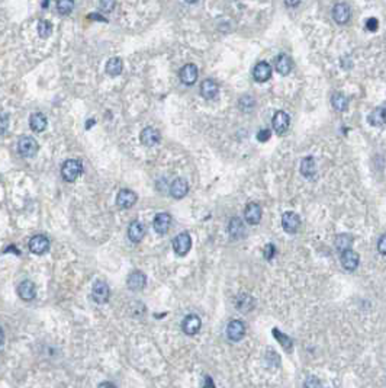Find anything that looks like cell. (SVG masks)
Here are the masks:
<instances>
[{
  "instance_id": "1",
  "label": "cell",
  "mask_w": 386,
  "mask_h": 388,
  "mask_svg": "<svg viewBox=\"0 0 386 388\" xmlns=\"http://www.w3.org/2000/svg\"><path fill=\"white\" fill-rule=\"evenodd\" d=\"M83 172L82 163L76 159H69L63 163L61 166V176L63 179L67 180V182H74L77 179Z\"/></svg>"
},
{
  "instance_id": "2",
  "label": "cell",
  "mask_w": 386,
  "mask_h": 388,
  "mask_svg": "<svg viewBox=\"0 0 386 388\" xmlns=\"http://www.w3.org/2000/svg\"><path fill=\"white\" fill-rule=\"evenodd\" d=\"M38 150H40V146H38L37 140L29 137V136H25L18 141V153L22 157H34V156H37Z\"/></svg>"
},
{
  "instance_id": "3",
  "label": "cell",
  "mask_w": 386,
  "mask_h": 388,
  "mask_svg": "<svg viewBox=\"0 0 386 388\" xmlns=\"http://www.w3.org/2000/svg\"><path fill=\"white\" fill-rule=\"evenodd\" d=\"M192 247V237L187 231H183L177 236L174 237L173 240V249L179 254V256H184L189 253V250Z\"/></svg>"
},
{
  "instance_id": "4",
  "label": "cell",
  "mask_w": 386,
  "mask_h": 388,
  "mask_svg": "<svg viewBox=\"0 0 386 388\" xmlns=\"http://www.w3.org/2000/svg\"><path fill=\"white\" fill-rule=\"evenodd\" d=\"M109 295L110 290L106 282H103V281H96V282L93 284L92 297H93V300L96 301L97 304H105V303H108V301H109Z\"/></svg>"
},
{
  "instance_id": "5",
  "label": "cell",
  "mask_w": 386,
  "mask_h": 388,
  "mask_svg": "<svg viewBox=\"0 0 386 388\" xmlns=\"http://www.w3.org/2000/svg\"><path fill=\"white\" fill-rule=\"evenodd\" d=\"M137 201V194H135L134 191H131V189H121V191L118 192V195H116V204H118V207H121V208L124 209L132 208Z\"/></svg>"
},
{
  "instance_id": "6",
  "label": "cell",
  "mask_w": 386,
  "mask_h": 388,
  "mask_svg": "<svg viewBox=\"0 0 386 388\" xmlns=\"http://www.w3.org/2000/svg\"><path fill=\"white\" fill-rule=\"evenodd\" d=\"M227 336L233 342H240L246 336V326L240 320H233L227 326Z\"/></svg>"
},
{
  "instance_id": "7",
  "label": "cell",
  "mask_w": 386,
  "mask_h": 388,
  "mask_svg": "<svg viewBox=\"0 0 386 388\" xmlns=\"http://www.w3.org/2000/svg\"><path fill=\"white\" fill-rule=\"evenodd\" d=\"M29 250L34 254H44L45 251H48L50 249V240L48 237L42 236V234H37L29 240Z\"/></svg>"
},
{
  "instance_id": "8",
  "label": "cell",
  "mask_w": 386,
  "mask_h": 388,
  "mask_svg": "<svg viewBox=\"0 0 386 388\" xmlns=\"http://www.w3.org/2000/svg\"><path fill=\"white\" fill-rule=\"evenodd\" d=\"M139 140L141 143L145 146V147H152V146H157L161 140V136H160V131L152 128V126H147L141 131L139 134Z\"/></svg>"
},
{
  "instance_id": "9",
  "label": "cell",
  "mask_w": 386,
  "mask_h": 388,
  "mask_svg": "<svg viewBox=\"0 0 386 388\" xmlns=\"http://www.w3.org/2000/svg\"><path fill=\"white\" fill-rule=\"evenodd\" d=\"M198 74H199L198 67H196L195 64H192V63H189V64L183 66L181 70H180V82L183 84H186V86H192V84L196 83V80H198Z\"/></svg>"
},
{
  "instance_id": "10",
  "label": "cell",
  "mask_w": 386,
  "mask_h": 388,
  "mask_svg": "<svg viewBox=\"0 0 386 388\" xmlns=\"http://www.w3.org/2000/svg\"><path fill=\"white\" fill-rule=\"evenodd\" d=\"M350 16H351V9L347 3H337L332 8V18L340 25L347 24L350 21Z\"/></svg>"
},
{
  "instance_id": "11",
  "label": "cell",
  "mask_w": 386,
  "mask_h": 388,
  "mask_svg": "<svg viewBox=\"0 0 386 388\" xmlns=\"http://www.w3.org/2000/svg\"><path fill=\"white\" fill-rule=\"evenodd\" d=\"M201 327H202V320H201L199 316H196V314H189V316H186L184 320H183V323H181L183 332L186 333V334H189V336L196 334V333L201 330Z\"/></svg>"
},
{
  "instance_id": "12",
  "label": "cell",
  "mask_w": 386,
  "mask_h": 388,
  "mask_svg": "<svg viewBox=\"0 0 386 388\" xmlns=\"http://www.w3.org/2000/svg\"><path fill=\"white\" fill-rule=\"evenodd\" d=\"M299 225H301V220H299L298 214L290 212V211L283 214V217H282V227H283V230L286 233H290V234L296 233Z\"/></svg>"
},
{
  "instance_id": "13",
  "label": "cell",
  "mask_w": 386,
  "mask_h": 388,
  "mask_svg": "<svg viewBox=\"0 0 386 388\" xmlns=\"http://www.w3.org/2000/svg\"><path fill=\"white\" fill-rule=\"evenodd\" d=\"M170 225H171V215L167 214V212H160L154 217V221H152V227L155 230V233L158 234H165L168 230H170Z\"/></svg>"
},
{
  "instance_id": "14",
  "label": "cell",
  "mask_w": 386,
  "mask_h": 388,
  "mask_svg": "<svg viewBox=\"0 0 386 388\" xmlns=\"http://www.w3.org/2000/svg\"><path fill=\"white\" fill-rule=\"evenodd\" d=\"M145 284H147V277L141 271H134L126 279V287L131 291H141L145 287Z\"/></svg>"
},
{
  "instance_id": "15",
  "label": "cell",
  "mask_w": 386,
  "mask_h": 388,
  "mask_svg": "<svg viewBox=\"0 0 386 388\" xmlns=\"http://www.w3.org/2000/svg\"><path fill=\"white\" fill-rule=\"evenodd\" d=\"M358 262H360V257H358V254L354 250L348 249L341 251V265H343V268H344L345 271H348V272L356 271Z\"/></svg>"
},
{
  "instance_id": "16",
  "label": "cell",
  "mask_w": 386,
  "mask_h": 388,
  "mask_svg": "<svg viewBox=\"0 0 386 388\" xmlns=\"http://www.w3.org/2000/svg\"><path fill=\"white\" fill-rule=\"evenodd\" d=\"M272 124H273V128H275V131L277 134H285L290 125L289 115L286 112L277 111L275 113V116H273Z\"/></svg>"
},
{
  "instance_id": "17",
  "label": "cell",
  "mask_w": 386,
  "mask_h": 388,
  "mask_svg": "<svg viewBox=\"0 0 386 388\" xmlns=\"http://www.w3.org/2000/svg\"><path fill=\"white\" fill-rule=\"evenodd\" d=\"M270 76H272V67H270L269 63L260 61V63L256 64V67L253 70V77H254L256 82L264 83L270 79Z\"/></svg>"
},
{
  "instance_id": "18",
  "label": "cell",
  "mask_w": 386,
  "mask_h": 388,
  "mask_svg": "<svg viewBox=\"0 0 386 388\" xmlns=\"http://www.w3.org/2000/svg\"><path fill=\"white\" fill-rule=\"evenodd\" d=\"M244 217H246V221L251 225L259 224L262 220V207L256 202H250L244 209Z\"/></svg>"
},
{
  "instance_id": "19",
  "label": "cell",
  "mask_w": 386,
  "mask_h": 388,
  "mask_svg": "<svg viewBox=\"0 0 386 388\" xmlns=\"http://www.w3.org/2000/svg\"><path fill=\"white\" fill-rule=\"evenodd\" d=\"M189 192V183L186 182V179L183 178H177L173 180L171 186H170V195L176 199H181L184 198L186 194Z\"/></svg>"
},
{
  "instance_id": "20",
  "label": "cell",
  "mask_w": 386,
  "mask_h": 388,
  "mask_svg": "<svg viewBox=\"0 0 386 388\" xmlns=\"http://www.w3.org/2000/svg\"><path fill=\"white\" fill-rule=\"evenodd\" d=\"M18 295L24 300V301H31L35 298L37 290H35V284L32 281H24L18 285Z\"/></svg>"
},
{
  "instance_id": "21",
  "label": "cell",
  "mask_w": 386,
  "mask_h": 388,
  "mask_svg": "<svg viewBox=\"0 0 386 388\" xmlns=\"http://www.w3.org/2000/svg\"><path fill=\"white\" fill-rule=\"evenodd\" d=\"M218 93H220V87H218L217 82H214L211 79H207V80H204L201 83V95H202V97L211 100V99H215V97L218 96Z\"/></svg>"
},
{
  "instance_id": "22",
  "label": "cell",
  "mask_w": 386,
  "mask_h": 388,
  "mask_svg": "<svg viewBox=\"0 0 386 388\" xmlns=\"http://www.w3.org/2000/svg\"><path fill=\"white\" fill-rule=\"evenodd\" d=\"M228 231H230V236L233 238H237V240L244 238L246 237V225H244L243 220H240L238 217L231 218V221L228 224Z\"/></svg>"
},
{
  "instance_id": "23",
  "label": "cell",
  "mask_w": 386,
  "mask_h": 388,
  "mask_svg": "<svg viewBox=\"0 0 386 388\" xmlns=\"http://www.w3.org/2000/svg\"><path fill=\"white\" fill-rule=\"evenodd\" d=\"M301 173L306 179H314L315 175H317V163H315V159L312 156H308L305 157L301 163Z\"/></svg>"
},
{
  "instance_id": "24",
  "label": "cell",
  "mask_w": 386,
  "mask_h": 388,
  "mask_svg": "<svg viewBox=\"0 0 386 388\" xmlns=\"http://www.w3.org/2000/svg\"><path fill=\"white\" fill-rule=\"evenodd\" d=\"M145 236V227L139 221H132L128 227V238L132 243H138Z\"/></svg>"
},
{
  "instance_id": "25",
  "label": "cell",
  "mask_w": 386,
  "mask_h": 388,
  "mask_svg": "<svg viewBox=\"0 0 386 388\" xmlns=\"http://www.w3.org/2000/svg\"><path fill=\"white\" fill-rule=\"evenodd\" d=\"M29 126L34 133H42L45 131L47 128V116L41 113V112H37V113H32L31 118H29Z\"/></svg>"
},
{
  "instance_id": "26",
  "label": "cell",
  "mask_w": 386,
  "mask_h": 388,
  "mask_svg": "<svg viewBox=\"0 0 386 388\" xmlns=\"http://www.w3.org/2000/svg\"><path fill=\"white\" fill-rule=\"evenodd\" d=\"M292 67H293V63H292V58L286 54H280L276 60V70L279 74L282 76H288L290 71H292Z\"/></svg>"
},
{
  "instance_id": "27",
  "label": "cell",
  "mask_w": 386,
  "mask_h": 388,
  "mask_svg": "<svg viewBox=\"0 0 386 388\" xmlns=\"http://www.w3.org/2000/svg\"><path fill=\"white\" fill-rule=\"evenodd\" d=\"M122 70H124V63H122V60L119 57H112V58L108 60V63H106V73L109 76H112V77L119 76L122 73Z\"/></svg>"
},
{
  "instance_id": "28",
  "label": "cell",
  "mask_w": 386,
  "mask_h": 388,
  "mask_svg": "<svg viewBox=\"0 0 386 388\" xmlns=\"http://www.w3.org/2000/svg\"><path fill=\"white\" fill-rule=\"evenodd\" d=\"M331 103H332V108L338 112H344L348 108V99L343 93H338V92L332 95Z\"/></svg>"
},
{
  "instance_id": "29",
  "label": "cell",
  "mask_w": 386,
  "mask_h": 388,
  "mask_svg": "<svg viewBox=\"0 0 386 388\" xmlns=\"http://www.w3.org/2000/svg\"><path fill=\"white\" fill-rule=\"evenodd\" d=\"M351 244H353V237L348 234H340L335 238V247L338 251L351 249Z\"/></svg>"
},
{
  "instance_id": "30",
  "label": "cell",
  "mask_w": 386,
  "mask_h": 388,
  "mask_svg": "<svg viewBox=\"0 0 386 388\" xmlns=\"http://www.w3.org/2000/svg\"><path fill=\"white\" fill-rule=\"evenodd\" d=\"M57 11L61 15H70L74 9V0H57Z\"/></svg>"
},
{
  "instance_id": "31",
  "label": "cell",
  "mask_w": 386,
  "mask_h": 388,
  "mask_svg": "<svg viewBox=\"0 0 386 388\" xmlns=\"http://www.w3.org/2000/svg\"><path fill=\"white\" fill-rule=\"evenodd\" d=\"M51 34H53V25H51V22H50V21H45V19H41L40 24H38V35L41 37L42 40H45V38L51 37Z\"/></svg>"
},
{
  "instance_id": "32",
  "label": "cell",
  "mask_w": 386,
  "mask_h": 388,
  "mask_svg": "<svg viewBox=\"0 0 386 388\" xmlns=\"http://www.w3.org/2000/svg\"><path fill=\"white\" fill-rule=\"evenodd\" d=\"M367 121L372 125H385L383 124V113H382V108H376L374 111H372L367 116Z\"/></svg>"
},
{
  "instance_id": "33",
  "label": "cell",
  "mask_w": 386,
  "mask_h": 388,
  "mask_svg": "<svg viewBox=\"0 0 386 388\" xmlns=\"http://www.w3.org/2000/svg\"><path fill=\"white\" fill-rule=\"evenodd\" d=\"M273 334H275L276 337H277L279 343L285 347V349H288V350H289L290 347H292V340H290L289 337H288V336H285V334H280L277 329H275V330H273Z\"/></svg>"
},
{
  "instance_id": "34",
  "label": "cell",
  "mask_w": 386,
  "mask_h": 388,
  "mask_svg": "<svg viewBox=\"0 0 386 388\" xmlns=\"http://www.w3.org/2000/svg\"><path fill=\"white\" fill-rule=\"evenodd\" d=\"M99 9L103 14H110L115 9V0H100L99 2Z\"/></svg>"
},
{
  "instance_id": "35",
  "label": "cell",
  "mask_w": 386,
  "mask_h": 388,
  "mask_svg": "<svg viewBox=\"0 0 386 388\" xmlns=\"http://www.w3.org/2000/svg\"><path fill=\"white\" fill-rule=\"evenodd\" d=\"M8 125H9V115L0 112V136L8 130Z\"/></svg>"
},
{
  "instance_id": "36",
  "label": "cell",
  "mask_w": 386,
  "mask_h": 388,
  "mask_svg": "<svg viewBox=\"0 0 386 388\" xmlns=\"http://www.w3.org/2000/svg\"><path fill=\"white\" fill-rule=\"evenodd\" d=\"M377 28H379V22H377L376 18H369V19L366 21V29H367V31L374 32V31H377Z\"/></svg>"
},
{
  "instance_id": "37",
  "label": "cell",
  "mask_w": 386,
  "mask_h": 388,
  "mask_svg": "<svg viewBox=\"0 0 386 388\" xmlns=\"http://www.w3.org/2000/svg\"><path fill=\"white\" fill-rule=\"evenodd\" d=\"M275 246L273 244H267L266 247H264V256H266V259L267 261H270V259H273V256H275Z\"/></svg>"
},
{
  "instance_id": "38",
  "label": "cell",
  "mask_w": 386,
  "mask_h": 388,
  "mask_svg": "<svg viewBox=\"0 0 386 388\" xmlns=\"http://www.w3.org/2000/svg\"><path fill=\"white\" fill-rule=\"evenodd\" d=\"M377 250H379L380 254L386 256V234L379 238V241H377Z\"/></svg>"
},
{
  "instance_id": "39",
  "label": "cell",
  "mask_w": 386,
  "mask_h": 388,
  "mask_svg": "<svg viewBox=\"0 0 386 388\" xmlns=\"http://www.w3.org/2000/svg\"><path fill=\"white\" fill-rule=\"evenodd\" d=\"M269 139H270V131H269V130H262V131L257 134V140L262 141V143H266Z\"/></svg>"
},
{
  "instance_id": "40",
  "label": "cell",
  "mask_w": 386,
  "mask_h": 388,
  "mask_svg": "<svg viewBox=\"0 0 386 388\" xmlns=\"http://www.w3.org/2000/svg\"><path fill=\"white\" fill-rule=\"evenodd\" d=\"M285 3H286V6H289V8H295V6H298V5L301 3V0H285Z\"/></svg>"
},
{
  "instance_id": "41",
  "label": "cell",
  "mask_w": 386,
  "mask_h": 388,
  "mask_svg": "<svg viewBox=\"0 0 386 388\" xmlns=\"http://www.w3.org/2000/svg\"><path fill=\"white\" fill-rule=\"evenodd\" d=\"M3 340H5V333H3V329L0 327V346L3 345Z\"/></svg>"
},
{
  "instance_id": "42",
  "label": "cell",
  "mask_w": 386,
  "mask_h": 388,
  "mask_svg": "<svg viewBox=\"0 0 386 388\" xmlns=\"http://www.w3.org/2000/svg\"><path fill=\"white\" fill-rule=\"evenodd\" d=\"M100 387H115V384H112V382H102V384H99Z\"/></svg>"
},
{
  "instance_id": "43",
  "label": "cell",
  "mask_w": 386,
  "mask_h": 388,
  "mask_svg": "<svg viewBox=\"0 0 386 388\" xmlns=\"http://www.w3.org/2000/svg\"><path fill=\"white\" fill-rule=\"evenodd\" d=\"M305 385H319V382L318 381H308V382H305Z\"/></svg>"
},
{
  "instance_id": "44",
  "label": "cell",
  "mask_w": 386,
  "mask_h": 388,
  "mask_svg": "<svg viewBox=\"0 0 386 388\" xmlns=\"http://www.w3.org/2000/svg\"><path fill=\"white\" fill-rule=\"evenodd\" d=\"M382 113H383V124H386V106L382 108Z\"/></svg>"
},
{
  "instance_id": "45",
  "label": "cell",
  "mask_w": 386,
  "mask_h": 388,
  "mask_svg": "<svg viewBox=\"0 0 386 388\" xmlns=\"http://www.w3.org/2000/svg\"><path fill=\"white\" fill-rule=\"evenodd\" d=\"M42 8H48V0H44V3H42Z\"/></svg>"
},
{
  "instance_id": "46",
  "label": "cell",
  "mask_w": 386,
  "mask_h": 388,
  "mask_svg": "<svg viewBox=\"0 0 386 388\" xmlns=\"http://www.w3.org/2000/svg\"><path fill=\"white\" fill-rule=\"evenodd\" d=\"M186 2H187V3H196L198 0H186Z\"/></svg>"
}]
</instances>
